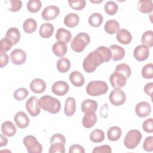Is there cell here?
Listing matches in <instances>:
<instances>
[{
  "mask_svg": "<svg viewBox=\"0 0 153 153\" xmlns=\"http://www.w3.org/2000/svg\"><path fill=\"white\" fill-rule=\"evenodd\" d=\"M69 80L76 87H79L83 85L85 81L82 74L77 71H74L70 74Z\"/></svg>",
  "mask_w": 153,
  "mask_h": 153,
  "instance_id": "obj_24",
  "label": "cell"
},
{
  "mask_svg": "<svg viewBox=\"0 0 153 153\" xmlns=\"http://www.w3.org/2000/svg\"><path fill=\"white\" fill-rule=\"evenodd\" d=\"M8 143V140L6 137H5L2 134H1V141H0V146L2 147L4 146L7 145Z\"/></svg>",
  "mask_w": 153,
  "mask_h": 153,
  "instance_id": "obj_53",
  "label": "cell"
},
{
  "mask_svg": "<svg viewBox=\"0 0 153 153\" xmlns=\"http://www.w3.org/2000/svg\"><path fill=\"white\" fill-rule=\"evenodd\" d=\"M104 29L109 34H114L120 29V24L115 20H108L104 26Z\"/></svg>",
  "mask_w": 153,
  "mask_h": 153,
  "instance_id": "obj_34",
  "label": "cell"
},
{
  "mask_svg": "<svg viewBox=\"0 0 153 153\" xmlns=\"http://www.w3.org/2000/svg\"><path fill=\"white\" fill-rule=\"evenodd\" d=\"M31 91L35 93H41L45 90V82L41 78H35L33 79L29 85Z\"/></svg>",
  "mask_w": 153,
  "mask_h": 153,
  "instance_id": "obj_17",
  "label": "cell"
},
{
  "mask_svg": "<svg viewBox=\"0 0 153 153\" xmlns=\"http://www.w3.org/2000/svg\"><path fill=\"white\" fill-rule=\"evenodd\" d=\"M111 53V59L114 61H118L122 59L125 56L124 49L117 44H114L109 48Z\"/></svg>",
  "mask_w": 153,
  "mask_h": 153,
  "instance_id": "obj_19",
  "label": "cell"
},
{
  "mask_svg": "<svg viewBox=\"0 0 153 153\" xmlns=\"http://www.w3.org/2000/svg\"><path fill=\"white\" fill-rule=\"evenodd\" d=\"M90 41L89 35L85 32H80L78 33L72 39L71 47L72 50L76 53L82 52L88 45Z\"/></svg>",
  "mask_w": 153,
  "mask_h": 153,
  "instance_id": "obj_4",
  "label": "cell"
},
{
  "mask_svg": "<svg viewBox=\"0 0 153 153\" xmlns=\"http://www.w3.org/2000/svg\"><path fill=\"white\" fill-rule=\"evenodd\" d=\"M66 139L65 136L60 133H56L50 138V143L48 152L49 153H65Z\"/></svg>",
  "mask_w": 153,
  "mask_h": 153,
  "instance_id": "obj_5",
  "label": "cell"
},
{
  "mask_svg": "<svg viewBox=\"0 0 153 153\" xmlns=\"http://www.w3.org/2000/svg\"><path fill=\"white\" fill-rule=\"evenodd\" d=\"M39 105L44 111L51 114L58 113L61 108L60 102L49 95H44L39 99Z\"/></svg>",
  "mask_w": 153,
  "mask_h": 153,
  "instance_id": "obj_2",
  "label": "cell"
},
{
  "mask_svg": "<svg viewBox=\"0 0 153 153\" xmlns=\"http://www.w3.org/2000/svg\"><path fill=\"white\" fill-rule=\"evenodd\" d=\"M105 139V133L100 129H95L90 134V139L94 143L102 142Z\"/></svg>",
  "mask_w": 153,
  "mask_h": 153,
  "instance_id": "obj_36",
  "label": "cell"
},
{
  "mask_svg": "<svg viewBox=\"0 0 153 153\" xmlns=\"http://www.w3.org/2000/svg\"><path fill=\"white\" fill-rule=\"evenodd\" d=\"M64 24L68 27L76 26L79 22V17L76 13H69L64 18Z\"/></svg>",
  "mask_w": 153,
  "mask_h": 153,
  "instance_id": "obj_29",
  "label": "cell"
},
{
  "mask_svg": "<svg viewBox=\"0 0 153 153\" xmlns=\"http://www.w3.org/2000/svg\"><path fill=\"white\" fill-rule=\"evenodd\" d=\"M126 80L124 75L118 72H114L109 77V82L114 89L123 88L126 84Z\"/></svg>",
  "mask_w": 153,
  "mask_h": 153,
  "instance_id": "obj_10",
  "label": "cell"
},
{
  "mask_svg": "<svg viewBox=\"0 0 153 153\" xmlns=\"http://www.w3.org/2000/svg\"><path fill=\"white\" fill-rule=\"evenodd\" d=\"M60 13V9L56 5H49L44 8L41 13L42 18L46 21L51 20L57 17Z\"/></svg>",
  "mask_w": 153,
  "mask_h": 153,
  "instance_id": "obj_12",
  "label": "cell"
},
{
  "mask_svg": "<svg viewBox=\"0 0 153 153\" xmlns=\"http://www.w3.org/2000/svg\"><path fill=\"white\" fill-rule=\"evenodd\" d=\"M54 26L50 23H45L41 25L39 33L43 38H48L51 37L54 32Z\"/></svg>",
  "mask_w": 153,
  "mask_h": 153,
  "instance_id": "obj_27",
  "label": "cell"
},
{
  "mask_svg": "<svg viewBox=\"0 0 153 153\" xmlns=\"http://www.w3.org/2000/svg\"><path fill=\"white\" fill-rule=\"evenodd\" d=\"M76 111V101L74 97H69L65 100L64 112L68 117L72 116Z\"/></svg>",
  "mask_w": 153,
  "mask_h": 153,
  "instance_id": "obj_23",
  "label": "cell"
},
{
  "mask_svg": "<svg viewBox=\"0 0 153 153\" xmlns=\"http://www.w3.org/2000/svg\"><path fill=\"white\" fill-rule=\"evenodd\" d=\"M115 72H118L124 75L126 79L128 78L130 76L131 73L130 67L127 64L124 63L118 65L115 68Z\"/></svg>",
  "mask_w": 153,
  "mask_h": 153,
  "instance_id": "obj_38",
  "label": "cell"
},
{
  "mask_svg": "<svg viewBox=\"0 0 153 153\" xmlns=\"http://www.w3.org/2000/svg\"><path fill=\"white\" fill-rule=\"evenodd\" d=\"M69 6L74 10H82L85 5L86 2L84 0H75V1H68Z\"/></svg>",
  "mask_w": 153,
  "mask_h": 153,
  "instance_id": "obj_43",
  "label": "cell"
},
{
  "mask_svg": "<svg viewBox=\"0 0 153 153\" xmlns=\"http://www.w3.org/2000/svg\"><path fill=\"white\" fill-rule=\"evenodd\" d=\"M112 152L111 148L109 145H103L95 147L92 151L93 153H111Z\"/></svg>",
  "mask_w": 153,
  "mask_h": 153,
  "instance_id": "obj_49",
  "label": "cell"
},
{
  "mask_svg": "<svg viewBox=\"0 0 153 153\" xmlns=\"http://www.w3.org/2000/svg\"><path fill=\"white\" fill-rule=\"evenodd\" d=\"M137 8L142 13H149L153 9V3L151 0H140L137 3Z\"/></svg>",
  "mask_w": 153,
  "mask_h": 153,
  "instance_id": "obj_30",
  "label": "cell"
},
{
  "mask_svg": "<svg viewBox=\"0 0 153 153\" xmlns=\"http://www.w3.org/2000/svg\"><path fill=\"white\" fill-rule=\"evenodd\" d=\"M122 131L118 126H112L110 127L107 131L108 139L111 141H117L121 136Z\"/></svg>",
  "mask_w": 153,
  "mask_h": 153,
  "instance_id": "obj_31",
  "label": "cell"
},
{
  "mask_svg": "<svg viewBox=\"0 0 153 153\" xmlns=\"http://www.w3.org/2000/svg\"><path fill=\"white\" fill-rule=\"evenodd\" d=\"M151 112L150 104L145 101L139 102L135 107V113L140 118H145L149 115Z\"/></svg>",
  "mask_w": 153,
  "mask_h": 153,
  "instance_id": "obj_14",
  "label": "cell"
},
{
  "mask_svg": "<svg viewBox=\"0 0 153 153\" xmlns=\"http://www.w3.org/2000/svg\"><path fill=\"white\" fill-rule=\"evenodd\" d=\"M81 108L84 114L96 112L97 109V103L94 100L86 99L82 102Z\"/></svg>",
  "mask_w": 153,
  "mask_h": 153,
  "instance_id": "obj_20",
  "label": "cell"
},
{
  "mask_svg": "<svg viewBox=\"0 0 153 153\" xmlns=\"http://www.w3.org/2000/svg\"><path fill=\"white\" fill-rule=\"evenodd\" d=\"M142 139V134L137 130L128 131L124 137V144L129 149H134L140 143Z\"/></svg>",
  "mask_w": 153,
  "mask_h": 153,
  "instance_id": "obj_6",
  "label": "cell"
},
{
  "mask_svg": "<svg viewBox=\"0 0 153 153\" xmlns=\"http://www.w3.org/2000/svg\"><path fill=\"white\" fill-rule=\"evenodd\" d=\"M142 75L146 79H151L153 78V65L148 63L145 65L142 69Z\"/></svg>",
  "mask_w": 153,
  "mask_h": 153,
  "instance_id": "obj_41",
  "label": "cell"
},
{
  "mask_svg": "<svg viewBox=\"0 0 153 153\" xmlns=\"http://www.w3.org/2000/svg\"><path fill=\"white\" fill-rule=\"evenodd\" d=\"M29 92L27 89L25 88H19L17 89L16 91H14L13 94L14 98L18 101L22 100L27 97L28 96Z\"/></svg>",
  "mask_w": 153,
  "mask_h": 153,
  "instance_id": "obj_42",
  "label": "cell"
},
{
  "mask_svg": "<svg viewBox=\"0 0 153 153\" xmlns=\"http://www.w3.org/2000/svg\"><path fill=\"white\" fill-rule=\"evenodd\" d=\"M141 41L143 45L148 47H152L153 46V32L152 30L145 32L142 36Z\"/></svg>",
  "mask_w": 153,
  "mask_h": 153,
  "instance_id": "obj_37",
  "label": "cell"
},
{
  "mask_svg": "<svg viewBox=\"0 0 153 153\" xmlns=\"http://www.w3.org/2000/svg\"><path fill=\"white\" fill-rule=\"evenodd\" d=\"M149 47L143 44L136 46L133 51L134 57L139 62H143L146 60L149 56Z\"/></svg>",
  "mask_w": 153,
  "mask_h": 153,
  "instance_id": "obj_13",
  "label": "cell"
},
{
  "mask_svg": "<svg viewBox=\"0 0 153 153\" xmlns=\"http://www.w3.org/2000/svg\"><path fill=\"white\" fill-rule=\"evenodd\" d=\"M116 38L120 43L124 45L128 44L132 39L131 34L128 30L125 29H120L117 32Z\"/></svg>",
  "mask_w": 153,
  "mask_h": 153,
  "instance_id": "obj_18",
  "label": "cell"
},
{
  "mask_svg": "<svg viewBox=\"0 0 153 153\" xmlns=\"http://www.w3.org/2000/svg\"><path fill=\"white\" fill-rule=\"evenodd\" d=\"M23 142L29 153H41L42 151V145L38 142L36 138L32 135L25 136Z\"/></svg>",
  "mask_w": 153,
  "mask_h": 153,
  "instance_id": "obj_7",
  "label": "cell"
},
{
  "mask_svg": "<svg viewBox=\"0 0 153 153\" xmlns=\"http://www.w3.org/2000/svg\"><path fill=\"white\" fill-rule=\"evenodd\" d=\"M143 148L148 152H151L153 150V137L152 136L146 137L143 143Z\"/></svg>",
  "mask_w": 153,
  "mask_h": 153,
  "instance_id": "obj_46",
  "label": "cell"
},
{
  "mask_svg": "<svg viewBox=\"0 0 153 153\" xmlns=\"http://www.w3.org/2000/svg\"><path fill=\"white\" fill-rule=\"evenodd\" d=\"M10 7L8 10L12 12L19 11L22 7V2L20 0H10Z\"/></svg>",
  "mask_w": 153,
  "mask_h": 153,
  "instance_id": "obj_47",
  "label": "cell"
},
{
  "mask_svg": "<svg viewBox=\"0 0 153 153\" xmlns=\"http://www.w3.org/2000/svg\"><path fill=\"white\" fill-rule=\"evenodd\" d=\"M153 90V83L152 82H149L147 83L145 87H144V91L145 93L149 96L151 97H152V93Z\"/></svg>",
  "mask_w": 153,
  "mask_h": 153,
  "instance_id": "obj_52",
  "label": "cell"
},
{
  "mask_svg": "<svg viewBox=\"0 0 153 153\" xmlns=\"http://www.w3.org/2000/svg\"><path fill=\"white\" fill-rule=\"evenodd\" d=\"M56 68L59 72L65 73L70 69L71 62L68 59L61 57L57 62Z\"/></svg>",
  "mask_w": 153,
  "mask_h": 153,
  "instance_id": "obj_32",
  "label": "cell"
},
{
  "mask_svg": "<svg viewBox=\"0 0 153 153\" xmlns=\"http://www.w3.org/2000/svg\"><path fill=\"white\" fill-rule=\"evenodd\" d=\"M26 108L32 117L38 115L41 112L39 100L36 96H31L26 102Z\"/></svg>",
  "mask_w": 153,
  "mask_h": 153,
  "instance_id": "obj_9",
  "label": "cell"
},
{
  "mask_svg": "<svg viewBox=\"0 0 153 153\" xmlns=\"http://www.w3.org/2000/svg\"><path fill=\"white\" fill-rule=\"evenodd\" d=\"M13 45V44L10 40H9L6 37L3 38L1 39L0 42V51L5 53L9 51Z\"/></svg>",
  "mask_w": 153,
  "mask_h": 153,
  "instance_id": "obj_44",
  "label": "cell"
},
{
  "mask_svg": "<svg viewBox=\"0 0 153 153\" xmlns=\"http://www.w3.org/2000/svg\"><path fill=\"white\" fill-rule=\"evenodd\" d=\"M153 119L152 118H149L144 121L142 124L143 130L146 133H152L153 132Z\"/></svg>",
  "mask_w": 153,
  "mask_h": 153,
  "instance_id": "obj_48",
  "label": "cell"
},
{
  "mask_svg": "<svg viewBox=\"0 0 153 153\" xmlns=\"http://www.w3.org/2000/svg\"><path fill=\"white\" fill-rule=\"evenodd\" d=\"M37 28L36 21L33 18L26 19L23 24V29L26 33H31L36 30Z\"/></svg>",
  "mask_w": 153,
  "mask_h": 153,
  "instance_id": "obj_33",
  "label": "cell"
},
{
  "mask_svg": "<svg viewBox=\"0 0 153 153\" xmlns=\"http://www.w3.org/2000/svg\"><path fill=\"white\" fill-rule=\"evenodd\" d=\"M104 9L107 14L113 16L118 11V5L114 1H109L105 4Z\"/></svg>",
  "mask_w": 153,
  "mask_h": 153,
  "instance_id": "obj_39",
  "label": "cell"
},
{
  "mask_svg": "<svg viewBox=\"0 0 153 153\" xmlns=\"http://www.w3.org/2000/svg\"><path fill=\"white\" fill-rule=\"evenodd\" d=\"M16 126L20 128H25L29 124V118L27 114L23 111H20L16 114L14 117Z\"/></svg>",
  "mask_w": 153,
  "mask_h": 153,
  "instance_id": "obj_16",
  "label": "cell"
},
{
  "mask_svg": "<svg viewBox=\"0 0 153 153\" xmlns=\"http://www.w3.org/2000/svg\"><path fill=\"white\" fill-rule=\"evenodd\" d=\"M103 20V16L101 14L98 13H93L88 18V23L90 26L97 27L100 26Z\"/></svg>",
  "mask_w": 153,
  "mask_h": 153,
  "instance_id": "obj_35",
  "label": "cell"
},
{
  "mask_svg": "<svg viewBox=\"0 0 153 153\" xmlns=\"http://www.w3.org/2000/svg\"><path fill=\"white\" fill-rule=\"evenodd\" d=\"M42 6L39 0H30L27 3V8L30 13H36L39 11Z\"/></svg>",
  "mask_w": 153,
  "mask_h": 153,
  "instance_id": "obj_40",
  "label": "cell"
},
{
  "mask_svg": "<svg viewBox=\"0 0 153 153\" xmlns=\"http://www.w3.org/2000/svg\"><path fill=\"white\" fill-rule=\"evenodd\" d=\"M102 53L104 57L105 62H109L111 59V53L108 47L105 46H100L97 48Z\"/></svg>",
  "mask_w": 153,
  "mask_h": 153,
  "instance_id": "obj_45",
  "label": "cell"
},
{
  "mask_svg": "<svg viewBox=\"0 0 153 153\" xmlns=\"http://www.w3.org/2000/svg\"><path fill=\"white\" fill-rule=\"evenodd\" d=\"M10 58L12 63L16 65H21L26 60V53L24 50L16 48L13 50L10 54Z\"/></svg>",
  "mask_w": 153,
  "mask_h": 153,
  "instance_id": "obj_11",
  "label": "cell"
},
{
  "mask_svg": "<svg viewBox=\"0 0 153 153\" xmlns=\"http://www.w3.org/2000/svg\"><path fill=\"white\" fill-rule=\"evenodd\" d=\"M69 153H77V152L84 153L85 149L82 146L78 144H75L70 146L69 149Z\"/></svg>",
  "mask_w": 153,
  "mask_h": 153,
  "instance_id": "obj_50",
  "label": "cell"
},
{
  "mask_svg": "<svg viewBox=\"0 0 153 153\" xmlns=\"http://www.w3.org/2000/svg\"><path fill=\"white\" fill-rule=\"evenodd\" d=\"M126 96L124 92L121 89L115 88L109 95L110 102L114 106H121L126 102Z\"/></svg>",
  "mask_w": 153,
  "mask_h": 153,
  "instance_id": "obj_8",
  "label": "cell"
},
{
  "mask_svg": "<svg viewBox=\"0 0 153 153\" xmlns=\"http://www.w3.org/2000/svg\"><path fill=\"white\" fill-rule=\"evenodd\" d=\"M84 114L85 115L83 117L82 120V126L87 128H91L97 122V116L96 115V113L90 112Z\"/></svg>",
  "mask_w": 153,
  "mask_h": 153,
  "instance_id": "obj_25",
  "label": "cell"
},
{
  "mask_svg": "<svg viewBox=\"0 0 153 153\" xmlns=\"http://www.w3.org/2000/svg\"><path fill=\"white\" fill-rule=\"evenodd\" d=\"M5 37L10 40L13 45H16L20 38V31L17 27H10L6 32Z\"/></svg>",
  "mask_w": 153,
  "mask_h": 153,
  "instance_id": "obj_28",
  "label": "cell"
},
{
  "mask_svg": "<svg viewBox=\"0 0 153 153\" xmlns=\"http://www.w3.org/2000/svg\"><path fill=\"white\" fill-rule=\"evenodd\" d=\"M56 38L58 41H62L68 44L72 38V35L69 30L64 28H59L56 32Z\"/></svg>",
  "mask_w": 153,
  "mask_h": 153,
  "instance_id": "obj_26",
  "label": "cell"
},
{
  "mask_svg": "<svg viewBox=\"0 0 153 153\" xmlns=\"http://www.w3.org/2000/svg\"><path fill=\"white\" fill-rule=\"evenodd\" d=\"M69 85L63 81H58L55 82L52 87L51 91L52 92L59 96H62L65 95L69 91Z\"/></svg>",
  "mask_w": 153,
  "mask_h": 153,
  "instance_id": "obj_15",
  "label": "cell"
},
{
  "mask_svg": "<svg viewBox=\"0 0 153 153\" xmlns=\"http://www.w3.org/2000/svg\"><path fill=\"white\" fill-rule=\"evenodd\" d=\"M108 90L107 84L103 81H92L86 87L87 93L91 96H98L105 94Z\"/></svg>",
  "mask_w": 153,
  "mask_h": 153,
  "instance_id": "obj_3",
  "label": "cell"
},
{
  "mask_svg": "<svg viewBox=\"0 0 153 153\" xmlns=\"http://www.w3.org/2000/svg\"><path fill=\"white\" fill-rule=\"evenodd\" d=\"M105 62V61L102 53L96 48L95 50L90 52L84 59L82 67L86 72L91 73L94 72L99 65Z\"/></svg>",
  "mask_w": 153,
  "mask_h": 153,
  "instance_id": "obj_1",
  "label": "cell"
},
{
  "mask_svg": "<svg viewBox=\"0 0 153 153\" xmlns=\"http://www.w3.org/2000/svg\"><path fill=\"white\" fill-rule=\"evenodd\" d=\"M68 47L66 44L62 41L56 42L53 47L52 51L53 53L57 57H63L67 53Z\"/></svg>",
  "mask_w": 153,
  "mask_h": 153,
  "instance_id": "obj_22",
  "label": "cell"
},
{
  "mask_svg": "<svg viewBox=\"0 0 153 153\" xmlns=\"http://www.w3.org/2000/svg\"><path fill=\"white\" fill-rule=\"evenodd\" d=\"M9 60V57L8 54L5 53L1 51V57H0V68H2L5 66Z\"/></svg>",
  "mask_w": 153,
  "mask_h": 153,
  "instance_id": "obj_51",
  "label": "cell"
},
{
  "mask_svg": "<svg viewBox=\"0 0 153 153\" xmlns=\"http://www.w3.org/2000/svg\"><path fill=\"white\" fill-rule=\"evenodd\" d=\"M1 131L5 136L12 137L16 134L17 129L11 121H5L1 125Z\"/></svg>",
  "mask_w": 153,
  "mask_h": 153,
  "instance_id": "obj_21",
  "label": "cell"
}]
</instances>
